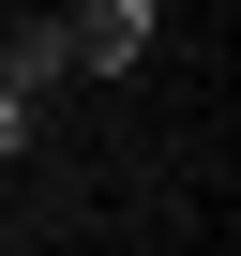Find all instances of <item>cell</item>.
<instances>
[{"label":"cell","mask_w":241,"mask_h":256,"mask_svg":"<svg viewBox=\"0 0 241 256\" xmlns=\"http://www.w3.org/2000/svg\"><path fill=\"white\" fill-rule=\"evenodd\" d=\"M60 60H90V76L151 60V0H76V16H60Z\"/></svg>","instance_id":"cell-1"}]
</instances>
